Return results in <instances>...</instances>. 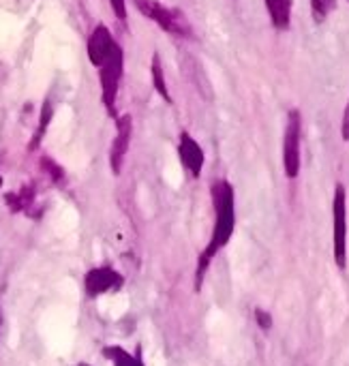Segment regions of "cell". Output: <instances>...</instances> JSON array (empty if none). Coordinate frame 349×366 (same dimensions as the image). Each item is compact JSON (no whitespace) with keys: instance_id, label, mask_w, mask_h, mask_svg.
Masks as SVG:
<instances>
[{"instance_id":"277c9868","label":"cell","mask_w":349,"mask_h":366,"mask_svg":"<svg viewBox=\"0 0 349 366\" xmlns=\"http://www.w3.org/2000/svg\"><path fill=\"white\" fill-rule=\"evenodd\" d=\"M332 246L334 261L343 270L347 266V191L340 182L332 197Z\"/></svg>"},{"instance_id":"52a82bcc","label":"cell","mask_w":349,"mask_h":366,"mask_svg":"<svg viewBox=\"0 0 349 366\" xmlns=\"http://www.w3.org/2000/svg\"><path fill=\"white\" fill-rule=\"evenodd\" d=\"M131 135H133V120L129 114L116 118V135H114V142H112V148H110V165H112V172L118 176L123 172V163H125V157L129 152V146H131Z\"/></svg>"},{"instance_id":"8fae6325","label":"cell","mask_w":349,"mask_h":366,"mask_svg":"<svg viewBox=\"0 0 349 366\" xmlns=\"http://www.w3.org/2000/svg\"><path fill=\"white\" fill-rule=\"evenodd\" d=\"M150 78H152V86H155V90L159 93V97H161L165 103H172V95H170V88H167V82H165V73H163V63H161V56H159L157 52L152 54Z\"/></svg>"},{"instance_id":"d6986e66","label":"cell","mask_w":349,"mask_h":366,"mask_svg":"<svg viewBox=\"0 0 349 366\" xmlns=\"http://www.w3.org/2000/svg\"><path fill=\"white\" fill-rule=\"evenodd\" d=\"M80 366H90V364H80Z\"/></svg>"},{"instance_id":"e0dca14e","label":"cell","mask_w":349,"mask_h":366,"mask_svg":"<svg viewBox=\"0 0 349 366\" xmlns=\"http://www.w3.org/2000/svg\"><path fill=\"white\" fill-rule=\"evenodd\" d=\"M340 135H343V142H347V144H349V101H347V108H345V114H343Z\"/></svg>"},{"instance_id":"5bb4252c","label":"cell","mask_w":349,"mask_h":366,"mask_svg":"<svg viewBox=\"0 0 349 366\" xmlns=\"http://www.w3.org/2000/svg\"><path fill=\"white\" fill-rule=\"evenodd\" d=\"M50 118H52V105H50V101L43 105V112H41V125H39V131H37V137H35V142L31 144L33 148H37L39 146V142L43 140V133L48 131V125H50Z\"/></svg>"},{"instance_id":"9a60e30c","label":"cell","mask_w":349,"mask_h":366,"mask_svg":"<svg viewBox=\"0 0 349 366\" xmlns=\"http://www.w3.org/2000/svg\"><path fill=\"white\" fill-rule=\"evenodd\" d=\"M112 11L120 22H127V0H110Z\"/></svg>"},{"instance_id":"ac0fdd59","label":"cell","mask_w":349,"mask_h":366,"mask_svg":"<svg viewBox=\"0 0 349 366\" xmlns=\"http://www.w3.org/2000/svg\"><path fill=\"white\" fill-rule=\"evenodd\" d=\"M135 366H146L144 364V357H142V349L137 347V351H135Z\"/></svg>"},{"instance_id":"4fadbf2b","label":"cell","mask_w":349,"mask_h":366,"mask_svg":"<svg viewBox=\"0 0 349 366\" xmlns=\"http://www.w3.org/2000/svg\"><path fill=\"white\" fill-rule=\"evenodd\" d=\"M105 357H110L114 362V366H135V355H131L129 351H125L118 345H110L103 349Z\"/></svg>"},{"instance_id":"3957f363","label":"cell","mask_w":349,"mask_h":366,"mask_svg":"<svg viewBox=\"0 0 349 366\" xmlns=\"http://www.w3.org/2000/svg\"><path fill=\"white\" fill-rule=\"evenodd\" d=\"M123 48L116 43L112 54L105 58V63L99 67V82H101V95H103V105L112 118H118L116 114V97H118V84L123 80Z\"/></svg>"},{"instance_id":"7a4b0ae2","label":"cell","mask_w":349,"mask_h":366,"mask_svg":"<svg viewBox=\"0 0 349 366\" xmlns=\"http://www.w3.org/2000/svg\"><path fill=\"white\" fill-rule=\"evenodd\" d=\"M135 7L142 16H146L150 22H155L161 31L180 37V39H193V28L187 20V16L180 9H172L161 5L159 0H135Z\"/></svg>"},{"instance_id":"6da1fadb","label":"cell","mask_w":349,"mask_h":366,"mask_svg":"<svg viewBox=\"0 0 349 366\" xmlns=\"http://www.w3.org/2000/svg\"><path fill=\"white\" fill-rule=\"evenodd\" d=\"M210 195H212V206L217 212L214 219V229L210 236L208 246L204 249L199 263H197V289L202 285V278L208 270V263L212 261V257L231 240L234 227H236V195H234V187L227 180H214L210 187Z\"/></svg>"},{"instance_id":"9c48e42d","label":"cell","mask_w":349,"mask_h":366,"mask_svg":"<svg viewBox=\"0 0 349 366\" xmlns=\"http://www.w3.org/2000/svg\"><path fill=\"white\" fill-rule=\"evenodd\" d=\"M114 48H116V41H114L110 28L103 26V24H99V26L93 31L90 39H88V61H90L95 67H101V65L105 63V58L112 54Z\"/></svg>"},{"instance_id":"30bf717a","label":"cell","mask_w":349,"mask_h":366,"mask_svg":"<svg viewBox=\"0 0 349 366\" xmlns=\"http://www.w3.org/2000/svg\"><path fill=\"white\" fill-rule=\"evenodd\" d=\"M274 31L287 33L291 26V0H264Z\"/></svg>"},{"instance_id":"5b68a950","label":"cell","mask_w":349,"mask_h":366,"mask_svg":"<svg viewBox=\"0 0 349 366\" xmlns=\"http://www.w3.org/2000/svg\"><path fill=\"white\" fill-rule=\"evenodd\" d=\"M300 144H302V114L300 110H289L285 133H283V169L289 180H296L300 174Z\"/></svg>"},{"instance_id":"2e32d148","label":"cell","mask_w":349,"mask_h":366,"mask_svg":"<svg viewBox=\"0 0 349 366\" xmlns=\"http://www.w3.org/2000/svg\"><path fill=\"white\" fill-rule=\"evenodd\" d=\"M255 319H257V323H259V328H261V330H270V328H272V317H270V313H268V310H264V308H255Z\"/></svg>"},{"instance_id":"ba28073f","label":"cell","mask_w":349,"mask_h":366,"mask_svg":"<svg viewBox=\"0 0 349 366\" xmlns=\"http://www.w3.org/2000/svg\"><path fill=\"white\" fill-rule=\"evenodd\" d=\"M178 157L182 167L191 174V178H199L204 163H206V155L202 150V146L184 131L180 133V142H178Z\"/></svg>"},{"instance_id":"8992f818","label":"cell","mask_w":349,"mask_h":366,"mask_svg":"<svg viewBox=\"0 0 349 366\" xmlns=\"http://www.w3.org/2000/svg\"><path fill=\"white\" fill-rule=\"evenodd\" d=\"M123 274H118L114 268L110 266H97L93 270L86 272L84 276V289H86V296L88 298H97L101 293H108V291H116L123 287Z\"/></svg>"},{"instance_id":"7c38bea8","label":"cell","mask_w":349,"mask_h":366,"mask_svg":"<svg viewBox=\"0 0 349 366\" xmlns=\"http://www.w3.org/2000/svg\"><path fill=\"white\" fill-rule=\"evenodd\" d=\"M311 3V16L315 24H323L328 16L336 9V0H308Z\"/></svg>"}]
</instances>
